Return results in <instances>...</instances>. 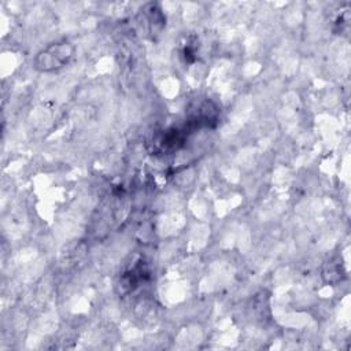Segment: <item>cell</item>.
<instances>
[{
	"label": "cell",
	"instance_id": "obj_1",
	"mask_svg": "<svg viewBox=\"0 0 351 351\" xmlns=\"http://www.w3.org/2000/svg\"><path fill=\"white\" fill-rule=\"evenodd\" d=\"M75 52L74 44L70 41H58L43 51H40L34 58V67L43 73H51L63 69L70 63Z\"/></svg>",
	"mask_w": 351,
	"mask_h": 351
}]
</instances>
